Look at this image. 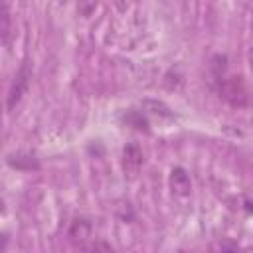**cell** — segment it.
<instances>
[{
  "label": "cell",
  "mask_w": 253,
  "mask_h": 253,
  "mask_svg": "<svg viewBox=\"0 0 253 253\" xmlns=\"http://www.w3.org/2000/svg\"><path fill=\"white\" fill-rule=\"evenodd\" d=\"M91 233V223L87 219H75L69 227V237L73 241H81V239H87Z\"/></svg>",
  "instance_id": "7"
},
{
  "label": "cell",
  "mask_w": 253,
  "mask_h": 253,
  "mask_svg": "<svg viewBox=\"0 0 253 253\" xmlns=\"http://www.w3.org/2000/svg\"><path fill=\"white\" fill-rule=\"evenodd\" d=\"M8 164L12 168H18V170H38L40 164L38 160L32 156V154H24V152H18V154H12L8 158Z\"/></svg>",
  "instance_id": "6"
},
{
  "label": "cell",
  "mask_w": 253,
  "mask_h": 253,
  "mask_svg": "<svg viewBox=\"0 0 253 253\" xmlns=\"http://www.w3.org/2000/svg\"><path fill=\"white\" fill-rule=\"evenodd\" d=\"M225 67H227V57L225 55H213V59H211V71H213V75L217 79L223 77Z\"/></svg>",
  "instance_id": "10"
},
{
  "label": "cell",
  "mask_w": 253,
  "mask_h": 253,
  "mask_svg": "<svg viewBox=\"0 0 253 253\" xmlns=\"http://www.w3.org/2000/svg\"><path fill=\"white\" fill-rule=\"evenodd\" d=\"M6 247V235H0V249Z\"/></svg>",
  "instance_id": "12"
},
{
  "label": "cell",
  "mask_w": 253,
  "mask_h": 253,
  "mask_svg": "<svg viewBox=\"0 0 253 253\" xmlns=\"http://www.w3.org/2000/svg\"><path fill=\"white\" fill-rule=\"evenodd\" d=\"M170 188H172V192L176 194V196H180V198H186L188 194H190V190H192V182H190V176H188V172L184 170V168H174L172 172H170Z\"/></svg>",
  "instance_id": "4"
},
{
  "label": "cell",
  "mask_w": 253,
  "mask_h": 253,
  "mask_svg": "<svg viewBox=\"0 0 253 253\" xmlns=\"http://www.w3.org/2000/svg\"><path fill=\"white\" fill-rule=\"evenodd\" d=\"M125 121L130 125V126H134V128H138V130H146V126H148V123H146V119L140 115V113H136V111H130L126 117H125Z\"/></svg>",
  "instance_id": "9"
},
{
  "label": "cell",
  "mask_w": 253,
  "mask_h": 253,
  "mask_svg": "<svg viewBox=\"0 0 253 253\" xmlns=\"http://www.w3.org/2000/svg\"><path fill=\"white\" fill-rule=\"evenodd\" d=\"M99 6V0H77V14L81 18H89Z\"/></svg>",
  "instance_id": "8"
},
{
  "label": "cell",
  "mask_w": 253,
  "mask_h": 253,
  "mask_svg": "<svg viewBox=\"0 0 253 253\" xmlns=\"http://www.w3.org/2000/svg\"><path fill=\"white\" fill-rule=\"evenodd\" d=\"M113 4H115V8H117L119 12H126V10L134 4V0H113Z\"/></svg>",
  "instance_id": "11"
},
{
  "label": "cell",
  "mask_w": 253,
  "mask_h": 253,
  "mask_svg": "<svg viewBox=\"0 0 253 253\" xmlns=\"http://www.w3.org/2000/svg\"><path fill=\"white\" fill-rule=\"evenodd\" d=\"M30 79H32V69H30V63L26 61V63H22V67H20V71L12 83V89L8 93V109H14L20 103L22 95L26 93V89L30 85Z\"/></svg>",
  "instance_id": "2"
},
{
  "label": "cell",
  "mask_w": 253,
  "mask_h": 253,
  "mask_svg": "<svg viewBox=\"0 0 253 253\" xmlns=\"http://www.w3.org/2000/svg\"><path fill=\"white\" fill-rule=\"evenodd\" d=\"M142 162H144V156H142V150L136 144L125 146V150H123V172H125L126 178H136V174L142 168Z\"/></svg>",
  "instance_id": "3"
},
{
  "label": "cell",
  "mask_w": 253,
  "mask_h": 253,
  "mask_svg": "<svg viewBox=\"0 0 253 253\" xmlns=\"http://www.w3.org/2000/svg\"><path fill=\"white\" fill-rule=\"evenodd\" d=\"M219 93L223 95V99L227 103H231L233 107H245L249 101L247 95V87L243 83V77H219Z\"/></svg>",
  "instance_id": "1"
},
{
  "label": "cell",
  "mask_w": 253,
  "mask_h": 253,
  "mask_svg": "<svg viewBox=\"0 0 253 253\" xmlns=\"http://www.w3.org/2000/svg\"><path fill=\"white\" fill-rule=\"evenodd\" d=\"M14 28H12V14L4 2H0V43L8 45L12 42Z\"/></svg>",
  "instance_id": "5"
}]
</instances>
